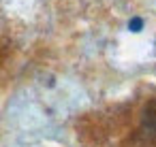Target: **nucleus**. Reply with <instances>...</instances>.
I'll use <instances>...</instances> for the list:
<instances>
[{"label":"nucleus","instance_id":"f257e3e1","mask_svg":"<svg viewBox=\"0 0 156 147\" xmlns=\"http://www.w3.org/2000/svg\"><path fill=\"white\" fill-rule=\"evenodd\" d=\"M141 26H143V22H141V19H133V22H130V28H133V30H139Z\"/></svg>","mask_w":156,"mask_h":147}]
</instances>
